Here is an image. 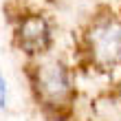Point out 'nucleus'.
Segmentation results:
<instances>
[{
    "label": "nucleus",
    "mask_w": 121,
    "mask_h": 121,
    "mask_svg": "<svg viewBox=\"0 0 121 121\" xmlns=\"http://www.w3.org/2000/svg\"><path fill=\"white\" fill-rule=\"evenodd\" d=\"M35 99L44 110L66 112L75 99L73 70L66 62L40 57L29 70Z\"/></svg>",
    "instance_id": "nucleus-1"
},
{
    "label": "nucleus",
    "mask_w": 121,
    "mask_h": 121,
    "mask_svg": "<svg viewBox=\"0 0 121 121\" xmlns=\"http://www.w3.org/2000/svg\"><path fill=\"white\" fill-rule=\"evenodd\" d=\"M84 53L92 66L101 70H115L121 66V16L101 13L88 22L82 35Z\"/></svg>",
    "instance_id": "nucleus-2"
},
{
    "label": "nucleus",
    "mask_w": 121,
    "mask_h": 121,
    "mask_svg": "<svg viewBox=\"0 0 121 121\" xmlns=\"http://www.w3.org/2000/svg\"><path fill=\"white\" fill-rule=\"evenodd\" d=\"M16 44L29 57H44L53 46V29L51 22L42 13H26L16 24Z\"/></svg>",
    "instance_id": "nucleus-3"
},
{
    "label": "nucleus",
    "mask_w": 121,
    "mask_h": 121,
    "mask_svg": "<svg viewBox=\"0 0 121 121\" xmlns=\"http://www.w3.org/2000/svg\"><path fill=\"white\" fill-rule=\"evenodd\" d=\"M7 104H9V86H7L4 75L0 73V108H7Z\"/></svg>",
    "instance_id": "nucleus-4"
}]
</instances>
